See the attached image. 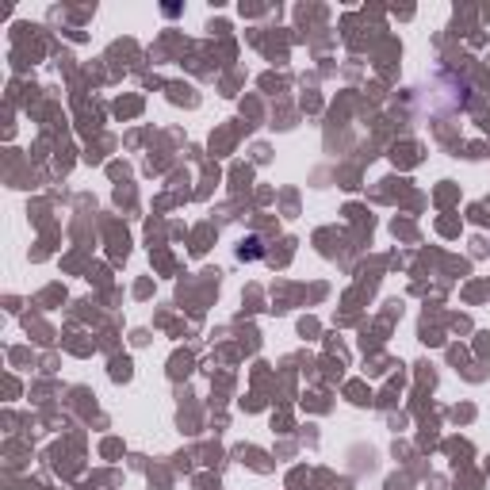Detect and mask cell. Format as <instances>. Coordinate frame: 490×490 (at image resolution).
I'll list each match as a JSON object with an SVG mask.
<instances>
[{
	"instance_id": "obj_1",
	"label": "cell",
	"mask_w": 490,
	"mask_h": 490,
	"mask_svg": "<svg viewBox=\"0 0 490 490\" xmlns=\"http://www.w3.org/2000/svg\"><path fill=\"white\" fill-rule=\"evenodd\" d=\"M238 253H241V261H245V257H249V261H253V257H261V238L241 241V249H238Z\"/></svg>"
}]
</instances>
